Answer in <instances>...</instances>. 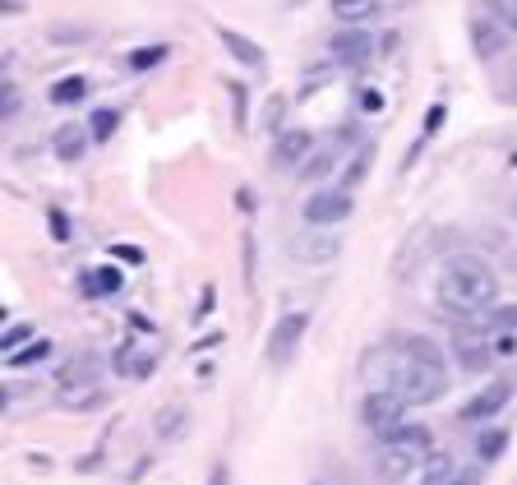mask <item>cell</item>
<instances>
[{
    "label": "cell",
    "instance_id": "obj_29",
    "mask_svg": "<svg viewBox=\"0 0 517 485\" xmlns=\"http://www.w3.org/2000/svg\"><path fill=\"white\" fill-rule=\"evenodd\" d=\"M374 162V148H356V158H351V167H347V176H342V190H356V185H361V176H365V167H370Z\"/></svg>",
    "mask_w": 517,
    "mask_h": 485
},
{
    "label": "cell",
    "instance_id": "obj_39",
    "mask_svg": "<svg viewBox=\"0 0 517 485\" xmlns=\"http://www.w3.org/2000/svg\"><path fill=\"white\" fill-rule=\"evenodd\" d=\"M439 121H444V107L434 102V107H430V121H425V134H434V130H439Z\"/></svg>",
    "mask_w": 517,
    "mask_h": 485
},
{
    "label": "cell",
    "instance_id": "obj_35",
    "mask_svg": "<svg viewBox=\"0 0 517 485\" xmlns=\"http://www.w3.org/2000/svg\"><path fill=\"white\" fill-rule=\"evenodd\" d=\"M14 116H19V88L5 79V116H0V121H14Z\"/></svg>",
    "mask_w": 517,
    "mask_h": 485
},
{
    "label": "cell",
    "instance_id": "obj_36",
    "mask_svg": "<svg viewBox=\"0 0 517 485\" xmlns=\"http://www.w3.org/2000/svg\"><path fill=\"white\" fill-rule=\"evenodd\" d=\"M111 255H116V259H125V264H144V255H139L134 245H111Z\"/></svg>",
    "mask_w": 517,
    "mask_h": 485
},
{
    "label": "cell",
    "instance_id": "obj_5",
    "mask_svg": "<svg viewBox=\"0 0 517 485\" xmlns=\"http://www.w3.org/2000/svg\"><path fill=\"white\" fill-rule=\"evenodd\" d=\"M305 328H310V315L305 310H291V315L277 319L273 338H268V365L273 370H282V365H291V356H296V347H301Z\"/></svg>",
    "mask_w": 517,
    "mask_h": 485
},
{
    "label": "cell",
    "instance_id": "obj_22",
    "mask_svg": "<svg viewBox=\"0 0 517 485\" xmlns=\"http://www.w3.org/2000/svg\"><path fill=\"white\" fill-rule=\"evenodd\" d=\"M93 370H97V361H93V356H74V361H65V365H61V375H56V379H61V388L97 384V375H93Z\"/></svg>",
    "mask_w": 517,
    "mask_h": 485
},
{
    "label": "cell",
    "instance_id": "obj_31",
    "mask_svg": "<svg viewBox=\"0 0 517 485\" xmlns=\"http://www.w3.org/2000/svg\"><path fill=\"white\" fill-rule=\"evenodd\" d=\"M282 116H287V97L273 93L264 102V116H259V125H264V130H282Z\"/></svg>",
    "mask_w": 517,
    "mask_h": 485
},
{
    "label": "cell",
    "instance_id": "obj_7",
    "mask_svg": "<svg viewBox=\"0 0 517 485\" xmlns=\"http://www.w3.org/2000/svg\"><path fill=\"white\" fill-rule=\"evenodd\" d=\"M453 356H457V365L467 370V375H485L499 356H494V347H490V338H476V333H457L453 338Z\"/></svg>",
    "mask_w": 517,
    "mask_h": 485
},
{
    "label": "cell",
    "instance_id": "obj_44",
    "mask_svg": "<svg viewBox=\"0 0 517 485\" xmlns=\"http://www.w3.org/2000/svg\"><path fill=\"white\" fill-rule=\"evenodd\" d=\"M513 24H517V19H513Z\"/></svg>",
    "mask_w": 517,
    "mask_h": 485
},
{
    "label": "cell",
    "instance_id": "obj_12",
    "mask_svg": "<svg viewBox=\"0 0 517 485\" xmlns=\"http://www.w3.org/2000/svg\"><path fill=\"white\" fill-rule=\"evenodd\" d=\"M153 365H157V352H148L144 342H121L116 347V370H121L125 379H148L153 375Z\"/></svg>",
    "mask_w": 517,
    "mask_h": 485
},
{
    "label": "cell",
    "instance_id": "obj_19",
    "mask_svg": "<svg viewBox=\"0 0 517 485\" xmlns=\"http://www.w3.org/2000/svg\"><path fill=\"white\" fill-rule=\"evenodd\" d=\"M453 476H457L453 453H439V449H434L430 458H425V467H421V485H453Z\"/></svg>",
    "mask_w": 517,
    "mask_h": 485
},
{
    "label": "cell",
    "instance_id": "obj_11",
    "mask_svg": "<svg viewBox=\"0 0 517 485\" xmlns=\"http://www.w3.org/2000/svg\"><path fill=\"white\" fill-rule=\"evenodd\" d=\"M310 153H314V134L310 130H282L277 134V153H273L277 167H305Z\"/></svg>",
    "mask_w": 517,
    "mask_h": 485
},
{
    "label": "cell",
    "instance_id": "obj_33",
    "mask_svg": "<svg viewBox=\"0 0 517 485\" xmlns=\"http://www.w3.org/2000/svg\"><path fill=\"white\" fill-rule=\"evenodd\" d=\"M162 56H167V47H153V51H134V56H130V65H134V70H148V65H157V61H162Z\"/></svg>",
    "mask_w": 517,
    "mask_h": 485
},
{
    "label": "cell",
    "instance_id": "obj_3",
    "mask_svg": "<svg viewBox=\"0 0 517 485\" xmlns=\"http://www.w3.org/2000/svg\"><path fill=\"white\" fill-rule=\"evenodd\" d=\"M361 425L379 439H393L407 425V402L397 398L393 388H374V393L361 398Z\"/></svg>",
    "mask_w": 517,
    "mask_h": 485
},
{
    "label": "cell",
    "instance_id": "obj_28",
    "mask_svg": "<svg viewBox=\"0 0 517 485\" xmlns=\"http://www.w3.org/2000/svg\"><path fill=\"white\" fill-rule=\"evenodd\" d=\"M116 125H121V111H116V107L93 111V139H97V144H107L111 134H116Z\"/></svg>",
    "mask_w": 517,
    "mask_h": 485
},
{
    "label": "cell",
    "instance_id": "obj_34",
    "mask_svg": "<svg viewBox=\"0 0 517 485\" xmlns=\"http://www.w3.org/2000/svg\"><path fill=\"white\" fill-rule=\"evenodd\" d=\"M47 218H51V236H56V241H70V218H65L61 208H51Z\"/></svg>",
    "mask_w": 517,
    "mask_h": 485
},
{
    "label": "cell",
    "instance_id": "obj_30",
    "mask_svg": "<svg viewBox=\"0 0 517 485\" xmlns=\"http://www.w3.org/2000/svg\"><path fill=\"white\" fill-rule=\"evenodd\" d=\"M61 402H65V407H93V402H102V388H97V384L61 388Z\"/></svg>",
    "mask_w": 517,
    "mask_h": 485
},
{
    "label": "cell",
    "instance_id": "obj_43",
    "mask_svg": "<svg viewBox=\"0 0 517 485\" xmlns=\"http://www.w3.org/2000/svg\"><path fill=\"white\" fill-rule=\"evenodd\" d=\"M513 93H517V70H513Z\"/></svg>",
    "mask_w": 517,
    "mask_h": 485
},
{
    "label": "cell",
    "instance_id": "obj_15",
    "mask_svg": "<svg viewBox=\"0 0 517 485\" xmlns=\"http://www.w3.org/2000/svg\"><path fill=\"white\" fill-rule=\"evenodd\" d=\"M88 139H93V130H79V125H61V130L51 134V148H56V158L65 162H79L88 153Z\"/></svg>",
    "mask_w": 517,
    "mask_h": 485
},
{
    "label": "cell",
    "instance_id": "obj_38",
    "mask_svg": "<svg viewBox=\"0 0 517 485\" xmlns=\"http://www.w3.org/2000/svg\"><path fill=\"white\" fill-rule=\"evenodd\" d=\"M245 282H254V236H250V231H245Z\"/></svg>",
    "mask_w": 517,
    "mask_h": 485
},
{
    "label": "cell",
    "instance_id": "obj_41",
    "mask_svg": "<svg viewBox=\"0 0 517 485\" xmlns=\"http://www.w3.org/2000/svg\"><path fill=\"white\" fill-rule=\"evenodd\" d=\"M407 5H416V0H379V10H407Z\"/></svg>",
    "mask_w": 517,
    "mask_h": 485
},
{
    "label": "cell",
    "instance_id": "obj_10",
    "mask_svg": "<svg viewBox=\"0 0 517 485\" xmlns=\"http://www.w3.org/2000/svg\"><path fill=\"white\" fill-rule=\"evenodd\" d=\"M485 338H490L494 356H513L517 352V310L513 305H494L490 324H485Z\"/></svg>",
    "mask_w": 517,
    "mask_h": 485
},
{
    "label": "cell",
    "instance_id": "obj_6",
    "mask_svg": "<svg viewBox=\"0 0 517 485\" xmlns=\"http://www.w3.org/2000/svg\"><path fill=\"white\" fill-rule=\"evenodd\" d=\"M337 250H342V241H337L328 227H310V231H301V236H291V255L301 259V264H310V268L333 264Z\"/></svg>",
    "mask_w": 517,
    "mask_h": 485
},
{
    "label": "cell",
    "instance_id": "obj_17",
    "mask_svg": "<svg viewBox=\"0 0 517 485\" xmlns=\"http://www.w3.org/2000/svg\"><path fill=\"white\" fill-rule=\"evenodd\" d=\"M393 347L402 356H411V361H425V365H439V370H444V347H439V342H430V338H421V333H402Z\"/></svg>",
    "mask_w": 517,
    "mask_h": 485
},
{
    "label": "cell",
    "instance_id": "obj_21",
    "mask_svg": "<svg viewBox=\"0 0 517 485\" xmlns=\"http://www.w3.org/2000/svg\"><path fill=\"white\" fill-rule=\"evenodd\" d=\"M79 287H84V296H116L121 291V273L107 264V268H97V273H84Z\"/></svg>",
    "mask_w": 517,
    "mask_h": 485
},
{
    "label": "cell",
    "instance_id": "obj_4",
    "mask_svg": "<svg viewBox=\"0 0 517 485\" xmlns=\"http://www.w3.org/2000/svg\"><path fill=\"white\" fill-rule=\"evenodd\" d=\"M351 208H356V199H351V190H342V185H328V190H314L310 199H305V222L310 227H342V222L351 218Z\"/></svg>",
    "mask_w": 517,
    "mask_h": 485
},
{
    "label": "cell",
    "instance_id": "obj_1",
    "mask_svg": "<svg viewBox=\"0 0 517 485\" xmlns=\"http://www.w3.org/2000/svg\"><path fill=\"white\" fill-rule=\"evenodd\" d=\"M434 296H439V310L457 319L485 315L499 301V273L485 264L481 255H453L439 268V282H434Z\"/></svg>",
    "mask_w": 517,
    "mask_h": 485
},
{
    "label": "cell",
    "instance_id": "obj_42",
    "mask_svg": "<svg viewBox=\"0 0 517 485\" xmlns=\"http://www.w3.org/2000/svg\"><path fill=\"white\" fill-rule=\"evenodd\" d=\"M361 102H365V107H370V111H379V107H384V97H379V93H361Z\"/></svg>",
    "mask_w": 517,
    "mask_h": 485
},
{
    "label": "cell",
    "instance_id": "obj_18",
    "mask_svg": "<svg viewBox=\"0 0 517 485\" xmlns=\"http://www.w3.org/2000/svg\"><path fill=\"white\" fill-rule=\"evenodd\" d=\"M337 162H342V144H319L310 153V162L301 167V176H305V181H319V176L337 171Z\"/></svg>",
    "mask_w": 517,
    "mask_h": 485
},
{
    "label": "cell",
    "instance_id": "obj_14",
    "mask_svg": "<svg viewBox=\"0 0 517 485\" xmlns=\"http://www.w3.org/2000/svg\"><path fill=\"white\" fill-rule=\"evenodd\" d=\"M471 51L481 56V61H490V56H499L504 51V28L494 24V19H471Z\"/></svg>",
    "mask_w": 517,
    "mask_h": 485
},
{
    "label": "cell",
    "instance_id": "obj_23",
    "mask_svg": "<svg viewBox=\"0 0 517 485\" xmlns=\"http://www.w3.org/2000/svg\"><path fill=\"white\" fill-rule=\"evenodd\" d=\"M508 449V430H481L476 435V458L481 462H499Z\"/></svg>",
    "mask_w": 517,
    "mask_h": 485
},
{
    "label": "cell",
    "instance_id": "obj_32",
    "mask_svg": "<svg viewBox=\"0 0 517 485\" xmlns=\"http://www.w3.org/2000/svg\"><path fill=\"white\" fill-rule=\"evenodd\" d=\"M227 93H231V121H236V130H245V116H250V107H245V88L241 84H227Z\"/></svg>",
    "mask_w": 517,
    "mask_h": 485
},
{
    "label": "cell",
    "instance_id": "obj_16",
    "mask_svg": "<svg viewBox=\"0 0 517 485\" xmlns=\"http://www.w3.org/2000/svg\"><path fill=\"white\" fill-rule=\"evenodd\" d=\"M217 42H222V47H227L241 65H250V70H264V51L254 47L245 33H236V28H217Z\"/></svg>",
    "mask_w": 517,
    "mask_h": 485
},
{
    "label": "cell",
    "instance_id": "obj_2",
    "mask_svg": "<svg viewBox=\"0 0 517 485\" xmlns=\"http://www.w3.org/2000/svg\"><path fill=\"white\" fill-rule=\"evenodd\" d=\"M388 388H393L397 398L407 402V407H425L444 393V370L439 365H425V361H411L393 347V370H388Z\"/></svg>",
    "mask_w": 517,
    "mask_h": 485
},
{
    "label": "cell",
    "instance_id": "obj_26",
    "mask_svg": "<svg viewBox=\"0 0 517 485\" xmlns=\"http://www.w3.org/2000/svg\"><path fill=\"white\" fill-rule=\"evenodd\" d=\"M28 342H33V324H10L5 333H0V356L10 361L14 352H24Z\"/></svg>",
    "mask_w": 517,
    "mask_h": 485
},
{
    "label": "cell",
    "instance_id": "obj_20",
    "mask_svg": "<svg viewBox=\"0 0 517 485\" xmlns=\"http://www.w3.org/2000/svg\"><path fill=\"white\" fill-rule=\"evenodd\" d=\"M328 10H333V19H342V24H365L374 10H379V0H328Z\"/></svg>",
    "mask_w": 517,
    "mask_h": 485
},
{
    "label": "cell",
    "instance_id": "obj_13",
    "mask_svg": "<svg viewBox=\"0 0 517 485\" xmlns=\"http://www.w3.org/2000/svg\"><path fill=\"white\" fill-rule=\"evenodd\" d=\"M388 449H397L402 453V458H411L416 462V467H425V458H430V430H425V425H402V430H397L393 439H384Z\"/></svg>",
    "mask_w": 517,
    "mask_h": 485
},
{
    "label": "cell",
    "instance_id": "obj_25",
    "mask_svg": "<svg viewBox=\"0 0 517 485\" xmlns=\"http://www.w3.org/2000/svg\"><path fill=\"white\" fill-rule=\"evenodd\" d=\"M47 356H51V338H33V342H28V347H24V352H14L5 365H10V370H28V365L47 361Z\"/></svg>",
    "mask_w": 517,
    "mask_h": 485
},
{
    "label": "cell",
    "instance_id": "obj_24",
    "mask_svg": "<svg viewBox=\"0 0 517 485\" xmlns=\"http://www.w3.org/2000/svg\"><path fill=\"white\" fill-rule=\"evenodd\" d=\"M84 93H88L84 74H70V79H61V84H51V102H56V107H65V102H84Z\"/></svg>",
    "mask_w": 517,
    "mask_h": 485
},
{
    "label": "cell",
    "instance_id": "obj_8",
    "mask_svg": "<svg viewBox=\"0 0 517 485\" xmlns=\"http://www.w3.org/2000/svg\"><path fill=\"white\" fill-rule=\"evenodd\" d=\"M508 398H513V379H494V384H485L457 416H462V421H490L494 412H504Z\"/></svg>",
    "mask_w": 517,
    "mask_h": 485
},
{
    "label": "cell",
    "instance_id": "obj_27",
    "mask_svg": "<svg viewBox=\"0 0 517 485\" xmlns=\"http://www.w3.org/2000/svg\"><path fill=\"white\" fill-rule=\"evenodd\" d=\"M185 421H190V416H185V407H176V402H171V407H162V412H157V435L162 439H176L185 430Z\"/></svg>",
    "mask_w": 517,
    "mask_h": 485
},
{
    "label": "cell",
    "instance_id": "obj_40",
    "mask_svg": "<svg viewBox=\"0 0 517 485\" xmlns=\"http://www.w3.org/2000/svg\"><path fill=\"white\" fill-rule=\"evenodd\" d=\"M453 485H481V472H457Z\"/></svg>",
    "mask_w": 517,
    "mask_h": 485
},
{
    "label": "cell",
    "instance_id": "obj_37",
    "mask_svg": "<svg viewBox=\"0 0 517 485\" xmlns=\"http://www.w3.org/2000/svg\"><path fill=\"white\" fill-rule=\"evenodd\" d=\"M208 485H231V467H227V462H213V472H208Z\"/></svg>",
    "mask_w": 517,
    "mask_h": 485
},
{
    "label": "cell",
    "instance_id": "obj_9",
    "mask_svg": "<svg viewBox=\"0 0 517 485\" xmlns=\"http://www.w3.org/2000/svg\"><path fill=\"white\" fill-rule=\"evenodd\" d=\"M328 56H333L337 65H365L374 56V37L361 33V28H347V33H337L333 42H328Z\"/></svg>",
    "mask_w": 517,
    "mask_h": 485
}]
</instances>
